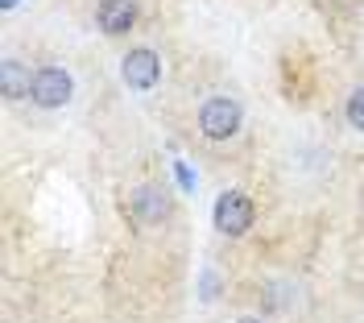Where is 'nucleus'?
Wrapping results in <instances>:
<instances>
[{"label": "nucleus", "mask_w": 364, "mask_h": 323, "mask_svg": "<svg viewBox=\"0 0 364 323\" xmlns=\"http://www.w3.org/2000/svg\"><path fill=\"white\" fill-rule=\"evenodd\" d=\"M236 323H261V319H257V315H240Z\"/></svg>", "instance_id": "obj_11"}, {"label": "nucleus", "mask_w": 364, "mask_h": 323, "mask_svg": "<svg viewBox=\"0 0 364 323\" xmlns=\"http://www.w3.org/2000/svg\"><path fill=\"white\" fill-rule=\"evenodd\" d=\"M120 79L129 92H154L161 83V54L149 46H133L124 58H120Z\"/></svg>", "instance_id": "obj_5"}, {"label": "nucleus", "mask_w": 364, "mask_h": 323, "mask_svg": "<svg viewBox=\"0 0 364 323\" xmlns=\"http://www.w3.org/2000/svg\"><path fill=\"white\" fill-rule=\"evenodd\" d=\"M70 95H75V79H70V70H63V67H38L33 70L29 104H38V108H46V112H54V108H67Z\"/></svg>", "instance_id": "obj_4"}, {"label": "nucleus", "mask_w": 364, "mask_h": 323, "mask_svg": "<svg viewBox=\"0 0 364 323\" xmlns=\"http://www.w3.org/2000/svg\"><path fill=\"white\" fill-rule=\"evenodd\" d=\"M95 25L108 38H124L136 25V0H100L95 4Z\"/></svg>", "instance_id": "obj_6"}, {"label": "nucleus", "mask_w": 364, "mask_h": 323, "mask_svg": "<svg viewBox=\"0 0 364 323\" xmlns=\"http://www.w3.org/2000/svg\"><path fill=\"white\" fill-rule=\"evenodd\" d=\"M29 83H33V75H29V67L21 58H4L0 63V92H4V100H25Z\"/></svg>", "instance_id": "obj_7"}, {"label": "nucleus", "mask_w": 364, "mask_h": 323, "mask_svg": "<svg viewBox=\"0 0 364 323\" xmlns=\"http://www.w3.org/2000/svg\"><path fill=\"white\" fill-rule=\"evenodd\" d=\"M129 216H133L141 228H158L174 216V195L158 183H141L129 191Z\"/></svg>", "instance_id": "obj_3"}, {"label": "nucleus", "mask_w": 364, "mask_h": 323, "mask_svg": "<svg viewBox=\"0 0 364 323\" xmlns=\"http://www.w3.org/2000/svg\"><path fill=\"white\" fill-rule=\"evenodd\" d=\"M0 4H4V9H17V4H21V0H0Z\"/></svg>", "instance_id": "obj_12"}, {"label": "nucleus", "mask_w": 364, "mask_h": 323, "mask_svg": "<svg viewBox=\"0 0 364 323\" xmlns=\"http://www.w3.org/2000/svg\"><path fill=\"white\" fill-rule=\"evenodd\" d=\"M203 299H215V274H203Z\"/></svg>", "instance_id": "obj_10"}, {"label": "nucleus", "mask_w": 364, "mask_h": 323, "mask_svg": "<svg viewBox=\"0 0 364 323\" xmlns=\"http://www.w3.org/2000/svg\"><path fill=\"white\" fill-rule=\"evenodd\" d=\"M245 129V108L236 95H207L199 104V133L207 141H232Z\"/></svg>", "instance_id": "obj_1"}, {"label": "nucleus", "mask_w": 364, "mask_h": 323, "mask_svg": "<svg viewBox=\"0 0 364 323\" xmlns=\"http://www.w3.org/2000/svg\"><path fill=\"white\" fill-rule=\"evenodd\" d=\"M174 174H178V186H182V191H195V174L186 170V162H174Z\"/></svg>", "instance_id": "obj_9"}, {"label": "nucleus", "mask_w": 364, "mask_h": 323, "mask_svg": "<svg viewBox=\"0 0 364 323\" xmlns=\"http://www.w3.org/2000/svg\"><path fill=\"white\" fill-rule=\"evenodd\" d=\"M252 220H257V203H252L249 191H224L220 199H215V208H211V224L220 236H245L252 228Z\"/></svg>", "instance_id": "obj_2"}, {"label": "nucleus", "mask_w": 364, "mask_h": 323, "mask_svg": "<svg viewBox=\"0 0 364 323\" xmlns=\"http://www.w3.org/2000/svg\"><path fill=\"white\" fill-rule=\"evenodd\" d=\"M343 116H348V125L356 129V133H364V83L356 88V92L348 95V104H343Z\"/></svg>", "instance_id": "obj_8"}]
</instances>
